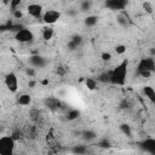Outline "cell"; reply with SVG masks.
Wrapping results in <instances>:
<instances>
[{
    "instance_id": "15",
    "label": "cell",
    "mask_w": 155,
    "mask_h": 155,
    "mask_svg": "<svg viewBox=\"0 0 155 155\" xmlns=\"http://www.w3.org/2000/svg\"><path fill=\"white\" fill-rule=\"evenodd\" d=\"M81 44H82V36H80V35H74V36L69 40V42H68V48H69L70 51H74V50H76Z\"/></svg>"
},
{
    "instance_id": "20",
    "label": "cell",
    "mask_w": 155,
    "mask_h": 155,
    "mask_svg": "<svg viewBox=\"0 0 155 155\" xmlns=\"http://www.w3.org/2000/svg\"><path fill=\"white\" fill-rule=\"evenodd\" d=\"M85 86L90 91H94L97 88V80L93 78H86L85 79Z\"/></svg>"
},
{
    "instance_id": "13",
    "label": "cell",
    "mask_w": 155,
    "mask_h": 155,
    "mask_svg": "<svg viewBox=\"0 0 155 155\" xmlns=\"http://www.w3.org/2000/svg\"><path fill=\"white\" fill-rule=\"evenodd\" d=\"M17 104L22 107H28L31 104V96L29 93H21L17 96Z\"/></svg>"
},
{
    "instance_id": "2",
    "label": "cell",
    "mask_w": 155,
    "mask_h": 155,
    "mask_svg": "<svg viewBox=\"0 0 155 155\" xmlns=\"http://www.w3.org/2000/svg\"><path fill=\"white\" fill-rule=\"evenodd\" d=\"M137 75L142 76V78H150L151 74L155 71V59L153 57H143L139 59V62L137 63V68H136Z\"/></svg>"
},
{
    "instance_id": "17",
    "label": "cell",
    "mask_w": 155,
    "mask_h": 155,
    "mask_svg": "<svg viewBox=\"0 0 155 155\" xmlns=\"http://www.w3.org/2000/svg\"><path fill=\"white\" fill-rule=\"evenodd\" d=\"M97 138V133L92 130H86L82 132V139L84 140H87V142H91V140H94Z\"/></svg>"
},
{
    "instance_id": "28",
    "label": "cell",
    "mask_w": 155,
    "mask_h": 155,
    "mask_svg": "<svg viewBox=\"0 0 155 155\" xmlns=\"http://www.w3.org/2000/svg\"><path fill=\"white\" fill-rule=\"evenodd\" d=\"M96 145H97V147H99V148H103V149H107V148H110V147H111L110 142H109L107 138H103V139L98 140Z\"/></svg>"
},
{
    "instance_id": "26",
    "label": "cell",
    "mask_w": 155,
    "mask_h": 155,
    "mask_svg": "<svg viewBox=\"0 0 155 155\" xmlns=\"http://www.w3.org/2000/svg\"><path fill=\"white\" fill-rule=\"evenodd\" d=\"M30 119H31L33 121L38 122V121L41 119V113H40V110H38V109H31V110H30Z\"/></svg>"
},
{
    "instance_id": "14",
    "label": "cell",
    "mask_w": 155,
    "mask_h": 155,
    "mask_svg": "<svg viewBox=\"0 0 155 155\" xmlns=\"http://www.w3.org/2000/svg\"><path fill=\"white\" fill-rule=\"evenodd\" d=\"M117 23L121 27H124V28H127L131 24V19H130L127 12H125V10L121 11V12H119V15H117Z\"/></svg>"
},
{
    "instance_id": "5",
    "label": "cell",
    "mask_w": 155,
    "mask_h": 155,
    "mask_svg": "<svg viewBox=\"0 0 155 155\" xmlns=\"http://www.w3.org/2000/svg\"><path fill=\"white\" fill-rule=\"evenodd\" d=\"M4 84L10 92L16 93L18 91V78H17L16 73H13V71L7 73L5 75V79H4Z\"/></svg>"
},
{
    "instance_id": "16",
    "label": "cell",
    "mask_w": 155,
    "mask_h": 155,
    "mask_svg": "<svg viewBox=\"0 0 155 155\" xmlns=\"http://www.w3.org/2000/svg\"><path fill=\"white\" fill-rule=\"evenodd\" d=\"M53 35H54V29H53L52 27L46 25V27L42 28V30H41V36H42V39H44L45 41L51 40V39L53 38Z\"/></svg>"
},
{
    "instance_id": "4",
    "label": "cell",
    "mask_w": 155,
    "mask_h": 155,
    "mask_svg": "<svg viewBox=\"0 0 155 155\" xmlns=\"http://www.w3.org/2000/svg\"><path fill=\"white\" fill-rule=\"evenodd\" d=\"M34 38H35L34 36V33L29 28H27V27H23L21 30H18V31L15 33L16 41H18L21 44H29V42H31L34 40Z\"/></svg>"
},
{
    "instance_id": "27",
    "label": "cell",
    "mask_w": 155,
    "mask_h": 155,
    "mask_svg": "<svg viewBox=\"0 0 155 155\" xmlns=\"http://www.w3.org/2000/svg\"><path fill=\"white\" fill-rule=\"evenodd\" d=\"M11 136L13 137V139L16 140V142H18V140H21V139H23V137H24V133H23V131H21V130H13L12 131V133H11Z\"/></svg>"
},
{
    "instance_id": "10",
    "label": "cell",
    "mask_w": 155,
    "mask_h": 155,
    "mask_svg": "<svg viewBox=\"0 0 155 155\" xmlns=\"http://www.w3.org/2000/svg\"><path fill=\"white\" fill-rule=\"evenodd\" d=\"M28 62H29V64L33 67V68H35V69H40V68H44V67H46V64H47V59L45 58V57H42V56H40V54H33V56H30L29 57V59H28Z\"/></svg>"
},
{
    "instance_id": "23",
    "label": "cell",
    "mask_w": 155,
    "mask_h": 155,
    "mask_svg": "<svg viewBox=\"0 0 155 155\" xmlns=\"http://www.w3.org/2000/svg\"><path fill=\"white\" fill-rule=\"evenodd\" d=\"M120 131H121L125 136H127V137H131V134H132L131 126L127 125V124H121V125H120Z\"/></svg>"
},
{
    "instance_id": "6",
    "label": "cell",
    "mask_w": 155,
    "mask_h": 155,
    "mask_svg": "<svg viewBox=\"0 0 155 155\" xmlns=\"http://www.w3.org/2000/svg\"><path fill=\"white\" fill-rule=\"evenodd\" d=\"M128 4V0H104L105 8L115 12H121L126 8Z\"/></svg>"
},
{
    "instance_id": "24",
    "label": "cell",
    "mask_w": 155,
    "mask_h": 155,
    "mask_svg": "<svg viewBox=\"0 0 155 155\" xmlns=\"http://www.w3.org/2000/svg\"><path fill=\"white\" fill-rule=\"evenodd\" d=\"M91 6H92V1L91 0H82L81 4H80V10L86 12V11H90L91 10Z\"/></svg>"
},
{
    "instance_id": "3",
    "label": "cell",
    "mask_w": 155,
    "mask_h": 155,
    "mask_svg": "<svg viewBox=\"0 0 155 155\" xmlns=\"http://www.w3.org/2000/svg\"><path fill=\"white\" fill-rule=\"evenodd\" d=\"M16 140L13 137L10 136H2L0 138V154L1 155H11L15 151Z\"/></svg>"
},
{
    "instance_id": "7",
    "label": "cell",
    "mask_w": 155,
    "mask_h": 155,
    "mask_svg": "<svg viewBox=\"0 0 155 155\" xmlns=\"http://www.w3.org/2000/svg\"><path fill=\"white\" fill-rule=\"evenodd\" d=\"M59 18H61V12L58 10H54V8L46 10L44 12V16H42V21L47 25H52V24L57 23L59 21Z\"/></svg>"
},
{
    "instance_id": "1",
    "label": "cell",
    "mask_w": 155,
    "mask_h": 155,
    "mask_svg": "<svg viewBox=\"0 0 155 155\" xmlns=\"http://www.w3.org/2000/svg\"><path fill=\"white\" fill-rule=\"evenodd\" d=\"M127 73H128V59L126 58L110 70V84L114 86H124L127 80Z\"/></svg>"
},
{
    "instance_id": "33",
    "label": "cell",
    "mask_w": 155,
    "mask_h": 155,
    "mask_svg": "<svg viewBox=\"0 0 155 155\" xmlns=\"http://www.w3.org/2000/svg\"><path fill=\"white\" fill-rule=\"evenodd\" d=\"M12 13H13V16H15V18H16V19L22 18V16H23L22 11H19V10H15V11H12Z\"/></svg>"
},
{
    "instance_id": "12",
    "label": "cell",
    "mask_w": 155,
    "mask_h": 155,
    "mask_svg": "<svg viewBox=\"0 0 155 155\" xmlns=\"http://www.w3.org/2000/svg\"><path fill=\"white\" fill-rule=\"evenodd\" d=\"M142 93H143V96H144L150 103L155 104V90H154L151 86H149V85L143 86V87H142Z\"/></svg>"
},
{
    "instance_id": "11",
    "label": "cell",
    "mask_w": 155,
    "mask_h": 155,
    "mask_svg": "<svg viewBox=\"0 0 155 155\" xmlns=\"http://www.w3.org/2000/svg\"><path fill=\"white\" fill-rule=\"evenodd\" d=\"M44 104H45V107H47L50 110H53V111H58L59 109L63 108V103L58 98H54V97L46 98L44 101Z\"/></svg>"
},
{
    "instance_id": "19",
    "label": "cell",
    "mask_w": 155,
    "mask_h": 155,
    "mask_svg": "<svg viewBox=\"0 0 155 155\" xmlns=\"http://www.w3.org/2000/svg\"><path fill=\"white\" fill-rule=\"evenodd\" d=\"M80 116V111L78 109H69L65 114V117L68 121H74L75 119H78Z\"/></svg>"
},
{
    "instance_id": "34",
    "label": "cell",
    "mask_w": 155,
    "mask_h": 155,
    "mask_svg": "<svg viewBox=\"0 0 155 155\" xmlns=\"http://www.w3.org/2000/svg\"><path fill=\"white\" fill-rule=\"evenodd\" d=\"M25 73H27V75H29V76H35V68H28L27 70H25Z\"/></svg>"
},
{
    "instance_id": "22",
    "label": "cell",
    "mask_w": 155,
    "mask_h": 155,
    "mask_svg": "<svg viewBox=\"0 0 155 155\" xmlns=\"http://www.w3.org/2000/svg\"><path fill=\"white\" fill-rule=\"evenodd\" d=\"M98 81H101V82H104V84H105V82L110 84V70L102 73V74L98 76Z\"/></svg>"
},
{
    "instance_id": "32",
    "label": "cell",
    "mask_w": 155,
    "mask_h": 155,
    "mask_svg": "<svg viewBox=\"0 0 155 155\" xmlns=\"http://www.w3.org/2000/svg\"><path fill=\"white\" fill-rule=\"evenodd\" d=\"M111 58H113V56H111L110 52H102V53H101V59H102L103 62H109Z\"/></svg>"
},
{
    "instance_id": "8",
    "label": "cell",
    "mask_w": 155,
    "mask_h": 155,
    "mask_svg": "<svg viewBox=\"0 0 155 155\" xmlns=\"http://www.w3.org/2000/svg\"><path fill=\"white\" fill-rule=\"evenodd\" d=\"M27 13L35 18V19H42V16H44V8L40 4H36V2H33V4H29L27 6Z\"/></svg>"
},
{
    "instance_id": "31",
    "label": "cell",
    "mask_w": 155,
    "mask_h": 155,
    "mask_svg": "<svg viewBox=\"0 0 155 155\" xmlns=\"http://www.w3.org/2000/svg\"><path fill=\"white\" fill-rule=\"evenodd\" d=\"M21 4H22V0H10V8H11V11L18 10Z\"/></svg>"
},
{
    "instance_id": "30",
    "label": "cell",
    "mask_w": 155,
    "mask_h": 155,
    "mask_svg": "<svg viewBox=\"0 0 155 155\" xmlns=\"http://www.w3.org/2000/svg\"><path fill=\"white\" fill-rule=\"evenodd\" d=\"M68 67L67 65H64V64H61V65H58L57 67V69H56V73L58 74V75H61V76H64L67 73H68Z\"/></svg>"
},
{
    "instance_id": "29",
    "label": "cell",
    "mask_w": 155,
    "mask_h": 155,
    "mask_svg": "<svg viewBox=\"0 0 155 155\" xmlns=\"http://www.w3.org/2000/svg\"><path fill=\"white\" fill-rule=\"evenodd\" d=\"M142 8H143L147 13H153V11H154L153 5H151L150 1H143V4H142Z\"/></svg>"
},
{
    "instance_id": "25",
    "label": "cell",
    "mask_w": 155,
    "mask_h": 155,
    "mask_svg": "<svg viewBox=\"0 0 155 155\" xmlns=\"http://www.w3.org/2000/svg\"><path fill=\"white\" fill-rule=\"evenodd\" d=\"M114 51H115V53H116V54L122 56L124 53H126L127 47H126V45H124V44H119V45H116V46H115Z\"/></svg>"
},
{
    "instance_id": "18",
    "label": "cell",
    "mask_w": 155,
    "mask_h": 155,
    "mask_svg": "<svg viewBox=\"0 0 155 155\" xmlns=\"http://www.w3.org/2000/svg\"><path fill=\"white\" fill-rule=\"evenodd\" d=\"M84 23H85V25H87V27H93V25H96V24L98 23V16H96V15H90V16H87V17L85 18Z\"/></svg>"
},
{
    "instance_id": "9",
    "label": "cell",
    "mask_w": 155,
    "mask_h": 155,
    "mask_svg": "<svg viewBox=\"0 0 155 155\" xmlns=\"http://www.w3.org/2000/svg\"><path fill=\"white\" fill-rule=\"evenodd\" d=\"M139 148H140L144 153L155 155V138L149 137V138L143 139V140L139 143Z\"/></svg>"
},
{
    "instance_id": "21",
    "label": "cell",
    "mask_w": 155,
    "mask_h": 155,
    "mask_svg": "<svg viewBox=\"0 0 155 155\" xmlns=\"http://www.w3.org/2000/svg\"><path fill=\"white\" fill-rule=\"evenodd\" d=\"M87 151H88V149H87V147L84 145V144L74 145L73 149H71V153H74V154H79V155H81V154H86Z\"/></svg>"
}]
</instances>
